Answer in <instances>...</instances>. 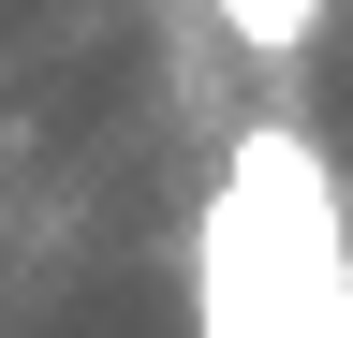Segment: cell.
Here are the masks:
<instances>
[{"mask_svg":"<svg viewBox=\"0 0 353 338\" xmlns=\"http://www.w3.org/2000/svg\"><path fill=\"white\" fill-rule=\"evenodd\" d=\"M221 15H236L250 45H309V15H324V0H221Z\"/></svg>","mask_w":353,"mask_h":338,"instance_id":"obj_1","label":"cell"}]
</instances>
